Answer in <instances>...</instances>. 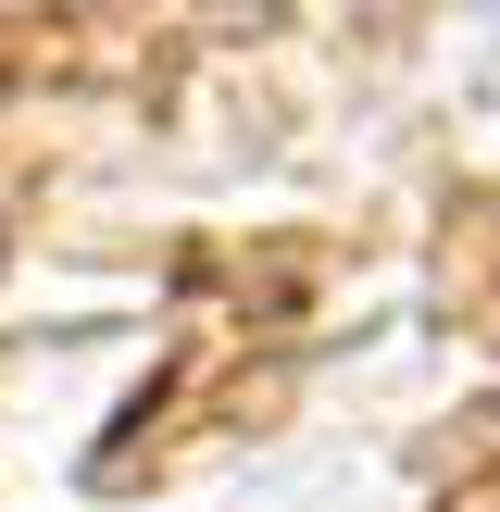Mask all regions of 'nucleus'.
I'll use <instances>...</instances> for the list:
<instances>
[]
</instances>
